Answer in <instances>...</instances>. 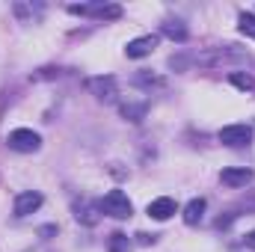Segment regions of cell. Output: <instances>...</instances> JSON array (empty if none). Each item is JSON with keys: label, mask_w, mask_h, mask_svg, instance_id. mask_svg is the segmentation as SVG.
Segmentation results:
<instances>
[{"label": "cell", "mask_w": 255, "mask_h": 252, "mask_svg": "<svg viewBox=\"0 0 255 252\" xmlns=\"http://www.w3.org/2000/svg\"><path fill=\"white\" fill-rule=\"evenodd\" d=\"M86 89L98 98V101H104V104H110V101H116V95H119V86H116V80L107 74H101V77H89L86 80Z\"/></svg>", "instance_id": "cell-3"}, {"label": "cell", "mask_w": 255, "mask_h": 252, "mask_svg": "<svg viewBox=\"0 0 255 252\" xmlns=\"http://www.w3.org/2000/svg\"><path fill=\"white\" fill-rule=\"evenodd\" d=\"M154 48H157V36H139V39L128 42L125 54L130 57V60H142V57H148Z\"/></svg>", "instance_id": "cell-7"}, {"label": "cell", "mask_w": 255, "mask_h": 252, "mask_svg": "<svg viewBox=\"0 0 255 252\" xmlns=\"http://www.w3.org/2000/svg\"><path fill=\"white\" fill-rule=\"evenodd\" d=\"M229 80H232L238 89H244V92H250V89L255 86L253 74H247V71H232V74H229Z\"/></svg>", "instance_id": "cell-15"}, {"label": "cell", "mask_w": 255, "mask_h": 252, "mask_svg": "<svg viewBox=\"0 0 255 252\" xmlns=\"http://www.w3.org/2000/svg\"><path fill=\"white\" fill-rule=\"evenodd\" d=\"M119 110H122V116H125L128 122H142V119H145V113H148V104H145V101H139V104L125 101Z\"/></svg>", "instance_id": "cell-12"}, {"label": "cell", "mask_w": 255, "mask_h": 252, "mask_svg": "<svg viewBox=\"0 0 255 252\" xmlns=\"http://www.w3.org/2000/svg\"><path fill=\"white\" fill-rule=\"evenodd\" d=\"M24 252H51L48 247H33V250H24Z\"/></svg>", "instance_id": "cell-21"}, {"label": "cell", "mask_w": 255, "mask_h": 252, "mask_svg": "<svg viewBox=\"0 0 255 252\" xmlns=\"http://www.w3.org/2000/svg\"><path fill=\"white\" fill-rule=\"evenodd\" d=\"M220 181H223L226 187H247V184L253 181V172H250L247 166H238V169H223V172H220Z\"/></svg>", "instance_id": "cell-9"}, {"label": "cell", "mask_w": 255, "mask_h": 252, "mask_svg": "<svg viewBox=\"0 0 255 252\" xmlns=\"http://www.w3.org/2000/svg\"><path fill=\"white\" fill-rule=\"evenodd\" d=\"M74 217H77V223H83V226H95V223H98V214H95V208H92L89 202H74Z\"/></svg>", "instance_id": "cell-13"}, {"label": "cell", "mask_w": 255, "mask_h": 252, "mask_svg": "<svg viewBox=\"0 0 255 252\" xmlns=\"http://www.w3.org/2000/svg\"><path fill=\"white\" fill-rule=\"evenodd\" d=\"M220 142L223 145H232V148L250 145L253 142V127L250 125H226L220 130Z\"/></svg>", "instance_id": "cell-5"}, {"label": "cell", "mask_w": 255, "mask_h": 252, "mask_svg": "<svg viewBox=\"0 0 255 252\" xmlns=\"http://www.w3.org/2000/svg\"><path fill=\"white\" fill-rule=\"evenodd\" d=\"M98 211L107 214V217H113V220H128L133 208H130L128 193H122V190H110V193L98 202Z\"/></svg>", "instance_id": "cell-1"}, {"label": "cell", "mask_w": 255, "mask_h": 252, "mask_svg": "<svg viewBox=\"0 0 255 252\" xmlns=\"http://www.w3.org/2000/svg\"><path fill=\"white\" fill-rule=\"evenodd\" d=\"M39 235H42V238H51V235H57V226H42Z\"/></svg>", "instance_id": "cell-19"}, {"label": "cell", "mask_w": 255, "mask_h": 252, "mask_svg": "<svg viewBox=\"0 0 255 252\" xmlns=\"http://www.w3.org/2000/svg\"><path fill=\"white\" fill-rule=\"evenodd\" d=\"M39 208H42V193H36V190L18 193V199H15V217H30Z\"/></svg>", "instance_id": "cell-6"}, {"label": "cell", "mask_w": 255, "mask_h": 252, "mask_svg": "<svg viewBox=\"0 0 255 252\" xmlns=\"http://www.w3.org/2000/svg\"><path fill=\"white\" fill-rule=\"evenodd\" d=\"M68 12H74V15H95V18H101V21H116V18H122V6H116V3H92V6H68Z\"/></svg>", "instance_id": "cell-4"}, {"label": "cell", "mask_w": 255, "mask_h": 252, "mask_svg": "<svg viewBox=\"0 0 255 252\" xmlns=\"http://www.w3.org/2000/svg\"><path fill=\"white\" fill-rule=\"evenodd\" d=\"M238 24H241V33H244V36H250V39H255V15H250V12H244V15L238 18Z\"/></svg>", "instance_id": "cell-16"}, {"label": "cell", "mask_w": 255, "mask_h": 252, "mask_svg": "<svg viewBox=\"0 0 255 252\" xmlns=\"http://www.w3.org/2000/svg\"><path fill=\"white\" fill-rule=\"evenodd\" d=\"M133 83H136V86H145V89H151V86H163V80H160V77H154V74H148V71L136 74V77H133Z\"/></svg>", "instance_id": "cell-17"}, {"label": "cell", "mask_w": 255, "mask_h": 252, "mask_svg": "<svg viewBox=\"0 0 255 252\" xmlns=\"http://www.w3.org/2000/svg\"><path fill=\"white\" fill-rule=\"evenodd\" d=\"M160 33H163L166 39H172V42H187V27H184V21H178V18H166L163 27H160Z\"/></svg>", "instance_id": "cell-10"}, {"label": "cell", "mask_w": 255, "mask_h": 252, "mask_svg": "<svg viewBox=\"0 0 255 252\" xmlns=\"http://www.w3.org/2000/svg\"><path fill=\"white\" fill-rule=\"evenodd\" d=\"M107 250H110V252H130V238H128V235H122V232L110 235V241H107Z\"/></svg>", "instance_id": "cell-14"}, {"label": "cell", "mask_w": 255, "mask_h": 252, "mask_svg": "<svg viewBox=\"0 0 255 252\" xmlns=\"http://www.w3.org/2000/svg\"><path fill=\"white\" fill-rule=\"evenodd\" d=\"M247 244H250V247L255 250V232H250V235H247Z\"/></svg>", "instance_id": "cell-20"}, {"label": "cell", "mask_w": 255, "mask_h": 252, "mask_svg": "<svg viewBox=\"0 0 255 252\" xmlns=\"http://www.w3.org/2000/svg\"><path fill=\"white\" fill-rule=\"evenodd\" d=\"M136 241H139L142 247H148V244H154V235H145V232H139V235H136Z\"/></svg>", "instance_id": "cell-18"}, {"label": "cell", "mask_w": 255, "mask_h": 252, "mask_svg": "<svg viewBox=\"0 0 255 252\" xmlns=\"http://www.w3.org/2000/svg\"><path fill=\"white\" fill-rule=\"evenodd\" d=\"M178 211V205H175V199H169V196H160V199H154V202H148V217L151 220H169L172 214Z\"/></svg>", "instance_id": "cell-8"}, {"label": "cell", "mask_w": 255, "mask_h": 252, "mask_svg": "<svg viewBox=\"0 0 255 252\" xmlns=\"http://www.w3.org/2000/svg\"><path fill=\"white\" fill-rule=\"evenodd\" d=\"M39 145H42V136L30 127H15L9 133V148H15V151L30 154V151H39Z\"/></svg>", "instance_id": "cell-2"}, {"label": "cell", "mask_w": 255, "mask_h": 252, "mask_svg": "<svg viewBox=\"0 0 255 252\" xmlns=\"http://www.w3.org/2000/svg\"><path fill=\"white\" fill-rule=\"evenodd\" d=\"M205 199H190L187 202V208H184V223L187 226H196V223H202V217H205Z\"/></svg>", "instance_id": "cell-11"}]
</instances>
